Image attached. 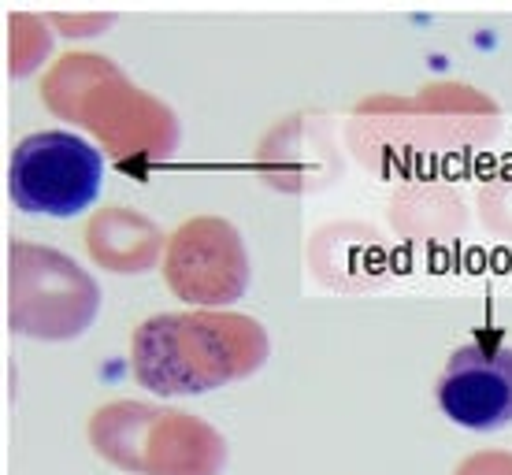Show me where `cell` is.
<instances>
[{
    "instance_id": "cell-1",
    "label": "cell",
    "mask_w": 512,
    "mask_h": 475,
    "mask_svg": "<svg viewBox=\"0 0 512 475\" xmlns=\"http://www.w3.org/2000/svg\"><path fill=\"white\" fill-rule=\"evenodd\" d=\"M268 353L264 323L227 309L156 312L130 334L134 383L160 398H190L249 379Z\"/></svg>"
},
{
    "instance_id": "cell-2",
    "label": "cell",
    "mask_w": 512,
    "mask_h": 475,
    "mask_svg": "<svg viewBox=\"0 0 512 475\" xmlns=\"http://www.w3.org/2000/svg\"><path fill=\"white\" fill-rule=\"evenodd\" d=\"M41 101L56 119L90 130L119 167L156 164L179 145L175 112L101 52L60 56L41 78Z\"/></svg>"
},
{
    "instance_id": "cell-3",
    "label": "cell",
    "mask_w": 512,
    "mask_h": 475,
    "mask_svg": "<svg viewBox=\"0 0 512 475\" xmlns=\"http://www.w3.org/2000/svg\"><path fill=\"white\" fill-rule=\"evenodd\" d=\"M86 431L97 457L130 475H219L227 464V442L208 420L149 401H108Z\"/></svg>"
},
{
    "instance_id": "cell-4",
    "label": "cell",
    "mask_w": 512,
    "mask_h": 475,
    "mask_svg": "<svg viewBox=\"0 0 512 475\" xmlns=\"http://www.w3.org/2000/svg\"><path fill=\"white\" fill-rule=\"evenodd\" d=\"M8 331L30 342H75L101 316V286L75 260L38 242H8Z\"/></svg>"
},
{
    "instance_id": "cell-5",
    "label": "cell",
    "mask_w": 512,
    "mask_h": 475,
    "mask_svg": "<svg viewBox=\"0 0 512 475\" xmlns=\"http://www.w3.org/2000/svg\"><path fill=\"white\" fill-rule=\"evenodd\" d=\"M104 156L71 130L26 134L8 160V197L26 216L71 219L101 197Z\"/></svg>"
},
{
    "instance_id": "cell-6",
    "label": "cell",
    "mask_w": 512,
    "mask_h": 475,
    "mask_svg": "<svg viewBox=\"0 0 512 475\" xmlns=\"http://www.w3.org/2000/svg\"><path fill=\"white\" fill-rule=\"evenodd\" d=\"M253 268L238 227L223 216H193L167 234L164 283L197 309H223L249 290Z\"/></svg>"
},
{
    "instance_id": "cell-7",
    "label": "cell",
    "mask_w": 512,
    "mask_h": 475,
    "mask_svg": "<svg viewBox=\"0 0 512 475\" xmlns=\"http://www.w3.org/2000/svg\"><path fill=\"white\" fill-rule=\"evenodd\" d=\"M438 409L457 427L498 431L512 424V349L468 342L453 349L435 386Z\"/></svg>"
},
{
    "instance_id": "cell-8",
    "label": "cell",
    "mask_w": 512,
    "mask_h": 475,
    "mask_svg": "<svg viewBox=\"0 0 512 475\" xmlns=\"http://www.w3.org/2000/svg\"><path fill=\"white\" fill-rule=\"evenodd\" d=\"M82 245L97 268L112 275H145L156 264H164L167 234L160 231L156 219H149L138 208L104 205L101 212L86 219Z\"/></svg>"
},
{
    "instance_id": "cell-9",
    "label": "cell",
    "mask_w": 512,
    "mask_h": 475,
    "mask_svg": "<svg viewBox=\"0 0 512 475\" xmlns=\"http://www.w3.org/2000/svg\"><path fill=\"white\" fill-rule=\"evenodd\" d=\"M49 19L30 12L8 15V75L26 78L41 67V60H49L52 52V34Z\"/></svg>"
},
{
    "instance_id": "cell-10",
    "label": "cell",
    "mask_w": 512,
    "mask_h": 475,
    "mask_svg": "<svg viewBox=\"0 0 512 475\" xmlns=\"http://www.w3.org/2000/svg\"><path fill=\"white\" fill-rule=\"evenodd\" d=\"M52 26H60L67 38H93L116 23L112 12H71V15H49Z\"/></svg>"
},
{
    "instance_id": "cell-11",
    "label": "cell",
    "mask_w": 512,
    "mask_h": 475,
    "mask_svg": "<svg viewBox=\"0 0 512 475\" xmlns=\"http://www.w3.org/2000/svg\"><path fill=\"white\" fill-rule=\"evenodd\" d=\"M453 475H512L509 450H475L468 453Z\"/></svg>"
},
{
    "instance_id": "cell-12",
    "label": "cell",
    "mask_w": 512,
    "mask_h": 475,
    "mask_svg": "<svg viewBox=\"0 0 512 475\" xmlns=\"http://www.w3.org/2000/svg\"><path fill=\"white\" fill-rule=\"evenodd\" d=\"M479 205H483V223L498 227L501 219L509 216V208H512V190L505 186V179H498L490 190H483V201H479Z\"/></svg>"
}]
</instances>
